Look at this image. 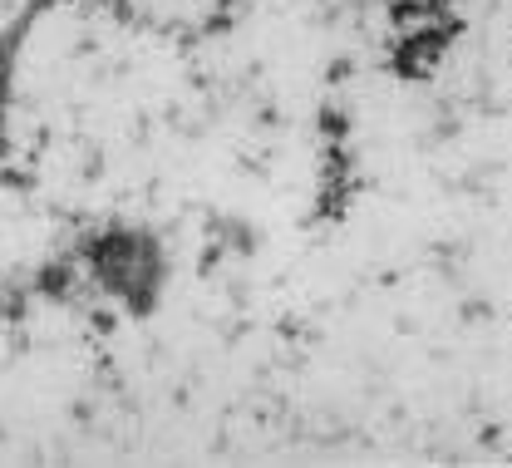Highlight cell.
Returning <instances> with one entry per match:
<instances>
[{
  "mask_svg": "<svg viewBox=\"0 0 512 468\" xmlns=\"http://www.w3.org/2000/svg\"><path fill=\"white\" fill-rule=\"evenodd\" d=\"M89 276L104 296H114L128 316H148L163 296L168 281V257L163 242L143 227H104L84 242Z\"/></svg>",
  "mask_w": 512,
  "mask_h": 468,
  "instance_id": "obj_1",
  "label": "cell"
},
{
  "mask_svg": "<svg viewBox=\"0 0 512 468\" xmlns=\"http://www.w3.org/2000/svg\"><path fill=\"white\" fill-rule=\"evenodd\" d=\"M30 15H35V0H0V55L15 45V35L25 30Z\"/></svg>",
  "mask_w": 512,
  "mask_h": 468,
  "instance_id": "obj_2",
  "label": "cell"
},
{
  "mask_svg": "<svg viewBox=\"0 0 512 468\" xmlns=\"http://www.w3.org/2000/svg\"><path fill=\"white\" fill-rule=\"evenodd\" d=\"M40 291H45V296H64V291H69V267L55 262V267L40 271Z\"/></svg>",
  "mask_w": 512,
  "mask_h": 468,
  "instance_id": "obj_3",
  "label": "cell"
}]
</instances>
